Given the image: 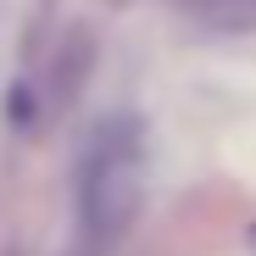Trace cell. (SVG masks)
Listing matches in <instances>:
<instances>
[{
    "label": "cell",
    "instance_id": "1",
    "mask_svg": "<svg viewBox=\"0 0 256 256\" xmlns=\"http://www.w3.org/2000/svg\"><path fill=\"white\" fill-rule=\"evenodd\" d=\"M150 190V156L140 122H106L78 167V218L95 240H122Z\"/></svg>",
    "mask_w": 256,
    "mask_h": 256
}]
</instances>
